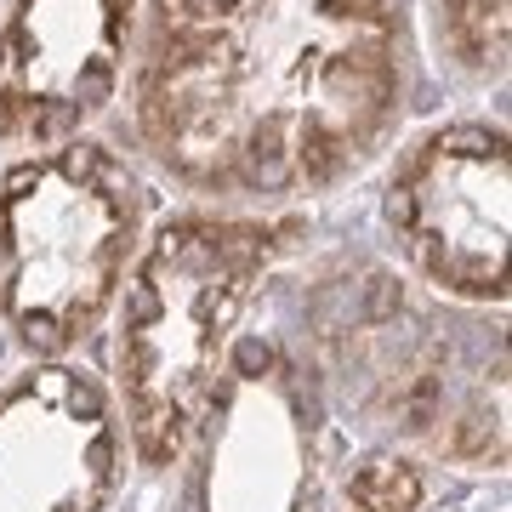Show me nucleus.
<instances>
[{"mask_svg":"<svg viewBox=\"0 0 512 512\" xmlns=\"http://www.w3.org/2000/svg\"><path fill=\"white\" fill-rule=\"evenodd\" d=\"M234 365L245 370V376H256V370H268V365H274V353L262 348V342H239V353H234Z\"/></svg>","mask_w":512,"mask_h":512,"instance_id":"7","label":"nucleus"},{"mask_svg":"<svg viewBox=\"0 0 512 512\" xmlns=\"http://www.w3.org/2000/svg\"><path fill=\"white\" fill-rule=\"evenodd\" d=\"M154 313H160V296L148 291V285H137V291H131V313H126V325L137 330V325H148Z\"/></svg>","mask_w":512,"mask_h":512,"instance_id":"6","label":"nucleus"},{"mask_svg":"<svg viewBox=\"0 0 512 512\" xmlns=\"http://www.w3.org/2000/svg\"><path fill=\"white\" fill-rule=\"evenodd\" d=\"M86 461H92V473H97V478H109V461H114V439H109V433H103V439H92Z\"/></svg>","mask_w":512,"mask_h":512,"instance_id":"8","label":"nucleus"},{"mask_svg":"<svg viewBox=\"0 0 512 512\" xmlns=\"http://www.w3.org/2000/svg\"><path fill=\"white\" fill-rule=\"evenodd\" d=\"M23 336H29V348H40V353H57V348H63V330H57V319H46V313L23 319Z\"/></svg>","mask_w":512,"mask_h":512,"instance_id":"4","label":"nucleus"},{"mask_svg":"<svg viewBox=\"0 0 512 512\" xmlns=\"http://www.w3.org/2000/svg\"><path fill=\"white\" fill-rule=\"evenodd\" d=\"M393 313H399V285H393L387 274H376V279H370V296H365V313H359V319H365V325H387Z\"/></svg>","mask_w":512,"mask_h":512,"instance_id":"2","label":"nucleus"},{"mask_svg":"<svg viewBox=\"0 0 512 512\" xmlns=\"http://www.w3.org/2000/svg\"><path fill=\"white\" fill-rule=\"evenodd\" d=\"M308 512H313V507H308Z\"/></svg>","mask_w":512,"mask_h":512,"instance_id":"10","label":"nucleus"},{"mask_svg":"<svg viewBox=\"0 0 512 512\" xmlns=\"http://www.w3.org/2000/svg\"><path fill=\"white\" fill-rule=\"evenodd\" d=\"M490 450V421L478 416H461V433H456V456H484Z\"/></svg>","mask_w":512,"mask_h":512,"instance_id":"3","label":"nucleus"},{"mask_svg":"<svg viewBox=\"0 0 512 512\" xmlns=\"http://www.w3.org/2000/svg\"><path fill=\"white\" fill-rule=\"evenodd\" d=\"M97 404H103V399H97V387H92V382H74V410L97 416Z\"/></svg>","mask_w":512,"mask_h":512,"instance_id":"9","label":"nucleus"},{"mask_svg":"<svg viewBox=\"0 0 512 512\" xmlns=\"http://www.w3.org/2000/svg\"><path fill=\"white\" fill-rule=\"evenodd\" d=\"M63 165H69V177H92L97 165H103V154H97L92 143H74L69 154H63Z\"/></svg>","mask_w":512,"mask_h":512,"instance_id":"5","label":"nucleus"},{"mask_svg":"<svg viewBox=\"0 0 512 512\" xmlns=\"http://www.w3.org/2000/svg\"><path fill=\"white\" fill-rule=\"evenodd\" d=\"M171 410H148L143 404V421H137V439H143V461H154V467H160L165 456H171V450H177V427H171Z\"/></svg>","mask_w":512,"mask_h":512,"instance_id":"1","label":"nucleus"}]
</instances>
